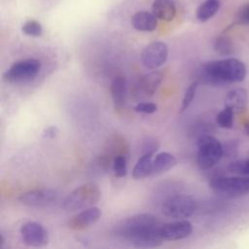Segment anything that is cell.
<instances>
[{
	"instance_id": "9",
	"label": "cell",
	"mask_w": 249,
	"mask_h": 249,
	"mask_svg": "<svg viewBox=\"0 0 249 249\" xmlns=\"http://www.w3.org/2000/svg\"><path fill=\"white\" fill-rule=\"evenodd\" d=\"M168 56V48L165 43L155 41L150 43L141 53V62L148 69H157L165 63Z\"/></svg>"
},
{
	"instance_id": "12",
	"label": "cell",
	"mask_w": 249,
	"mask_h": 249,
	"mask_svg": "<svg viewBox=\"0 0 249 249\" xmlns=\"http://www.w3.org/2000/svg\"><path fill=\"white\" fill-rule=\"evenodd\" d=\"M162 78V74L160 71H153L140 77L133 88L134 97L144 98L153 96L160 85Z\"/></svg>"
},
{
	"instance_id": "19",
	"label": "cell",
	"mask_w": 249,
	"mask_h": 249,
	"mask_svg": "<svg viewBox=\"0 0 249 249\" xmlns=\"http://www.w3.org/2000/svg\"><path fill=\"white\" fill-rule=\"evenodd\" d=\"M153 155L152 153H145L139 158L132 169L134 179L140 180L153 174Z\"/></svg>"
},
{
	"instance_id": "1",
	"label": "cell",
	"mask_w": 249,
	"mask_h": 249,
	"mask_svg": "<svg viewBox=\"0 0 249 249\" xmlns=\"http://www.w3.org/2000/svg\"><path fill=\"white\" fill-rule=\"evenodd\" d=\"M245 77L246 67L244 63L234 57L209 61L204 63L198 71L199 81L213 87L239 83Z\"/></svg>"
},
{
	"instance_id": "22",
	"label": "cell",
	"mask_w": 249,
	"mask_h": 249,
	"mask_svg": "<svg viewBox=\"0 0 249 249\" xmlns=\"http://www.w3.org/2000/svg\"><path fill=\"white\" fill-rule=\"evenodd\" d=\"M215 51L221 55H231L234 53V45L230 37L220 35L214 42Z\"/></svg>"
},
{
	"instance_id": "3",
	"label": "cell",
	"mask_w": 249,
	"mask_h": 249,
	"mask_svg": "<svg viewBox=\"0 0 249 249\" xmlns=\"http://www.w3.org/2000/svg\"><path fill=\"white\" fill-rule=\"evenodd\" d=\"M197 154L196 162L200 169L206 170L216 165L222 156L223 147L220 141L210 134H205L197 137Z\"/></svg>"
},
{
	"instance_id": "13",
	"label": "cell",
	"mask_w": 249,
	"mask_h": 249,
	"mask_svg": "<svg viewBox=\"0 0 249 249\" xmlns=\"http://www.w3.org/2000/svg\"><path fill=\"white\" fill-rule=\"evenodd\" d=\"M101 217V210L98 207L90 206L75 214L68 221V228L72 231H83L95 224Z\"/></svg>"
},
{
	"instance_id": "10",
	"label": "cell",
	"mask_w": 249,
	"mask_h": 249,
	"mask_svg": "<svg viewBox=\"0 0 249 249\" xmlns=\"http://www.w3.org/2000/svg\"><path fill=\"white\" fill-rule=\"evenodd\" d=\"M57 192L53 189H34L20 195L18 200L27 206L44 207L57 199Z\"/></svg>"
},
{
	"instance_id": "26",
	"label": "cell",
	"mask_w": 249,
	"mask_h": 249,
	"mask_svg": "<svg viewBox=\"0 0 249 249\" xmlns=\"http://www.w3.org/2000/svg\"><path fill=\"white\" fill-rule=\"evenodd\" d=\"M197 86H198V81H194L185 90L184 96H183V100H182V104H181V109L180 112H184L185 110H187L189 108V106L191 105V103L194 100V97L196 95V89H197Z\"/></svg>"
},
{
	"instance_id": "11",
	"label": "cell",
	"mask_w": 249,
	"mask_h": 249,
	"mask_svg": "<svg viewBox=\"0 0 249 249\" xmlns=\"http://www.w3.org/2000/svg\"><path fill=\"white\" fill-rule=\"evenodd\" d=\"M20 233L22 240L28 246L41 247L49 242V234L42 224L38 222H27L21 229Z\"/></svg>"
},
{
	"instance_id": "27",
	"label": "cell",
	"mask_w": 249,
	"mask_h": 249,
	"mask_svg": "<svg viewBox=\"0 0 249 249\" xmlns=\"http://www.w3.org/2000/svg\"><path fill=\"white\" fill-rule=\"evenodd\" d=\"M230 172L240 174V175H249V157L247 159L237 160L230 163L229 165Z\"/></svg>"
},
{
	"instance_id": "24",
	"label": "cell",
	"mask_w": 249,
	"mask_h": 249,
	"mask_svg": "<svg viewBox=\"0 0 249 249\" xmlns=\"http://www.w3.org/2000/svg\"><path fill=\"white\" fill-rule=\"evenodd\" d=\"M108 156H109L108 154L102 155L93 160V162L91 163L90 171H92L94 175H100L102 173H105L110 168L111 160H110V157Z\"/></svg>"
},
{
	"instance_id": "32",
	"label": "cell",
	"mask_w": 249,
	"mask_h": 249,
	"mask_svg": "<svg viewBox=\"0 0 249 249\" xmlns=\"http://www.w3.org/2000/svg\"><path fill=\"white\" fill-rule=\"evenodd\" d=\"M57 133H58V128H57L56 126H53V125H52V126H49V127H47V128H46V129L43 131V133H42V136H43V138H47V139H53V138L56 137Z\"/></svg>"
},
{
	"instance_id": "23",
	"label": "cell",
	"mask_w": 249,
	"mask_h": 249,
	"mask_svg": "<svg viewBox=\"0 0 249 249\" xmlns=\"http://www.w3.org/2000/svg\"><path fill=\"white\" fill-rule=\"evenodd\" d=\"M233 114L234 112L231 109L225 107L216 116L217 124L223 128H231L233 125Z\"/></svg>"
},
{
	"instance_id": "6",
	"label": "cell",
	"mask_w": 249,
	"mask_h": 249,
	"mask_svg": "<svg viewBox=\"0 0 249 249\" xmlns=\"http://www.w3.org/2000/svg\"><path fill=\"white\" fill-rule=\"evenodd\" d=\"M41 61L36 58H25L15 62L3 75L10 83H24L34 79L41 70Z\"/></svg>"
},
{
	"instance_id": "25",
	"label": "cell",
	"mask_w": 249,
	"mask_h": 249,
	"mask_svg": "<svg viewBox=\"0 0 249 249\" xmlns=\"http://www.w3.org/2000/svg\"><path fill=\"white\" fill-rule=\"evenodd\" d=\"M113 170L116 177H124L127 173L125 155H117L113 159Z\"/></svg>"
},
{
	"instance_id": "15",
	"label": "cell",
	"mask_w": 249,
	"mask_h": 249,
	"mask_svg": "<svg viewBox=\"0 0 249 249\" xmlns=\"http://www.w3.org/2000/svg\"><path fill=\"white\" fill-rule=\"evenodd\" d=\"M131 24L134 29L138 31L151 32L157 28L158 18L153 13L147 11H139L132 16Z\"/></svg>"
},
{
	"instance_id": "33",
	"label": "cell",
	"mask_w": 249,
	"mask_h": 249,
	"mask_svg": "<svg viewBox=\"0 0 249 249\" xmlns=\"http://www.w3.org/2000/svg\"><path fill=\"white\" fill-rule=\"evenodd\" d=\"M245 131H246V133L249 135V124L245 127Z\"/></svg>"
},
{
	"instance_id": "5",
	"label": "cell",
	"mask_w": 249,
	"mask_h": 249,
	"mask_svg": "<svg viewBox=\"0 0 249 249\" xmlns=\"http://www.w3.org/2000/svg\"><path fill=\"white\" fill-rule=\"evenodd\" d=\"M196 210V200L187 195H176L168 197L161 206L163 215L171 219H184L192 216Z\"/></svg>"
},
{
	"instance_id": "31",
	"label": "cell",
	"mask_w": 249,
	"mask_h": 249,
	"mask_svg": "<svg viewBox=\"0 0 249 249\" xmlns=\"http://www.w3.org/2000/svg\"><path fill=\"white\" fill-rule=\"evenodd\" d=\"M158 147H159L158 141L156 139H150L149 138L148 140L145 141V144L143 146L144 154L145 153H152V154H154L155 151H157Z\"/></svg>"
},
{
	"instance_id": "16",
	"label": "cell",
	"mask_w": 249,
	"mask_h": 249,
	"mask_svg": "<svg viewBox=\"0 0 249 249\" xmlns=\"http://www.w3.org/2000/svg\"><path fill=\"white\" fill-rule=\"evenodd\" d=\"M248 101L247 90L241 88L231 89L225 98V106L231 109L234 113H241L245 110Z\"/></svg>"
},
{
	"instance_id": "17",
	"label": "cell",
	"mask_w": 249,
	"mask_h": 249,
	"mask_svg": "<svg viewBox=\"0 0 249 249\" xmlns=\"http://www.w3.org/2000/svg\"><path fill=\"white\" fill-rule=\"evenodd\" d=\"M152 12L158 19L171 21L176 16V7L173 0H155L152 4Z\"/></svg>"
},
{
	"instance_id": "20",
	"label": "cell",
	"mask_w": 249,
	"mask_h": 249,
	"mask_svg": "<svg viewBox=\"0 0 249 249\" xmlns=\"http://www.w3.org/2000/svg\"><path fill=\"white\" fill-rule=\"evenodd\" d=\"M176 163L177 160L172 154L161 152L153 159V175L162 174L171 169Z\"/></svg>"
},
{
	"instance_id": "28",
	"label": "cell",
	"mask_w": 249,
	"mask_h": 249,
	"mask_svg": "<svg viewBox=\"0 0 249 249\" xmlns=\"http://www.w3.org/2000/svg\"><path fill=\"white\" fill-rule=\"evenodd\" d=\"M22 32L28 36H33V37H39L43 33V27L40 22L37 20L31 19L26 21L21 28Z\"/></svg>"
},
{
	"instance_id": "14",
	"label": "cell",
	"mask_w": 249,
	"mask_h": 249,
	"mask_svg": "<svg viewBox=\"0 0 249 249\" xmlns=\"http://www.w3.org/2000/svg\"><path fill=\"white\" fill-rule=\"evenodd\" d=\"M192 231L193 226L187 220H179L160 226V233L164 240L183 239L188 237Z\"/></svg>"
},
{
	"instance_id": "8",
	"label": "cell",
	"mask_w": 249,
	"mask_h": 249,
	"mask_svg": "<svg viewBox=\"0 0 249 249\" xmlns=\"http://www.w3.org/2000/svg\"><path fill=\"white\" fill-rule=\"evenodd\" d=\"M160 224L146 228L139 231L129 234L124 239L129 241L133 246L139 248H154L160 246L163 243L164 238L160 233Z\"/></svg>"
},
{
	"instance_id": "30",
	"label": "cell",
	"mask_w": 249,
	"mask_h": 249,
	"mask_svg": "<svg viewBox=\"0 0 249 249\" xmlns=\"http://www.w3.org/2000/svg\"><path fill=\"white\" fill-rule=\"evenodd\" d=\"M236 21L242 24H249V3L238 10L236 14Z\"/></svg>"
},
{
	"instance_id": "2",
	"label": "cell",
	"mask_w": 249,
	"mask_h": 249,
	"mask_svg": "<svg viewBox=\"0 0 249 249\" xmlns=\"http://www.w3.org/2000/svg\"><path fill=\"white\" fill-rule=\"evenodd\" d=\"M100 190L96 183L89 182L73 190L63 200L64 210L77 211L95 204L100 198Z\"/></svg>"
},
{
	"instance_id": "29",
	"label": "cell",
	"mask_w": 249,
	"mask_h": 249,
	"mask_svg": "<svg viewBox=\"0 0 249 249\" xmlns=\"http://www.w3.org/2000/svg\"><path fill=\"white\" fill-rule=\"evenodd\" d=\"M158 110V106L153 102H139L134 106V111L144 114H153Z\"/></svg>"
},
{
	"instance_id": "7",
	"label": "cell",
	"mask_w": 249,
	"mask_h": 249,
	"mask_svg": "<svg viewBox=\"0 0 249 249\" xmlns=\"http://www.w3.org/2000/svg\"><path fill=\"white\" fill-rule=\"evenodd\" d=\"M159 224L157 218L150 213H142L127 217L114 226V233L122 238H125L131 233L139 231L149 227Z\"/></svg>"
},
{
	"instance_id": "4",
	"label": "cell",
	"mask_w": 249,
	"mask_h": 249,
	"mask_svg": "<svg viewBox=\"0 0 249 249\" xmlns=\"http://www.w3.org/2000/svg\"><path fill=\"white\" fill-rule=\"evenodd\" d=\"M210 189L226 197H236L249 194V177H216L209 182Z\"/></svg>"
},
{
	"instance_id": "18",
	"label": "cell",
	"mask_w": 249,
	"mask_h": 249,
	"mask_svg": "<svg viewBox=\"0 0 249 249\" xmlns=\"http://www.w3.org/2000/svg\"><path fill=\"white\" fill-rule=\"evenodd\" d=\"M112 99L116 108H121L125 103L126 95V79L123 75L116 76L110 87Z\"/></svg>"
},
{
	"instance_id": "21",
	"label": "cell",
	"mask_w": 249,
	"mask_h": 249,
	"mask_svg": "<svg viewBox=\"0 0 249 249\" xmlns=\"http://www.w3.org/2000/svg\"><path fill=\"white\" fill-rule=\"evenodd\" d=\"M219 0H205L203 1L196 11V17L200 22H205L213 18L219 11Z\"/></svg>"
}]
</instances>
